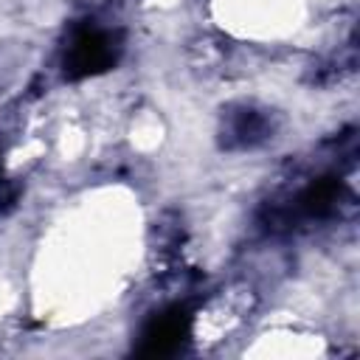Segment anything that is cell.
Returning <instances> with one entry per match:
<instances>
[{
	"instance_id": "6da1fadb",
	"label": "cell",
	"mask_w": 360,
	"mask_h": 360,
	"mask_svg": "<svg viewBox=\"0 0 360 360\" xmlns=\"http://www.w3.org/2000/svg\"><path fill=\"white\" fill-rule=\"evenodd\" d=\"M115 59H118V45L112 34L96 25H82L73 31L70 45L65 51V73L70 79H87L110 70Z\"/></svg>"
},
{
	"instance_id": "7a4b0ae2",
	"label": "cell",
	"mask_w": 360,
	"mask_h": 360,
	"mask_svg": "<svg viewBox=\"0 0 360 360\" xmlns=\"http://www.w3.org/2000/svg\"><path fill=\"white\" fill-rule=\"evenodd\" d=\"M191 335V315L186 307H169L163 312H158L141 335V346L138 354L143 357H166L183 349V343Z\"/></svg>"
},
{
	"instance_id": "3957f363",
	"label": "cell",
	"mask_w": 360,
	"mask_h": 360,
	"mask_svg": "<svg viewBox=\"0 0 360 360\" xmlns=\"http://www.w3.org/2000/svg\"><path fill=\"white\" fill-rule=\"evenodd\" d=\"M340 194H343V183H340V180H335V177H321V180H315V183L298 197V205H301V211L321 217V214H326V211L335 208V202L340 200Z\"/></svg>"
},
{
	"instance_id": "277c9868",
	"label": "cell",
	"mask_w": 360,
	"mask_h": 360,
	"mask_svg": "<svg viewBox=\"0 0 360 360\" xmlns=\"http://www.w3.org/2000/svg\"><path fill=\"white\" fill-rule=\"evenodd\" d=\"M262 132H264V118L262 115H256V112H242L239 118H236V124H233V135L242 141V143H250V141H256V138H262Z\"/></svg>"
},
{
	"instance_id": "5b68a950",
	"label": "cell",
	"mask_w": 360,
	"mask_h": 360,
	"mask_svg": "<svg viewBox=\"0 0 360 360\" xmlns=\"http://www.w3.org/2000/svg\"><path fill=\"white\" fill-rule=\"evenodd\" d=\"M14 202H17V186H11V183H0V211L11 208Z\"/></svg>"
}]
</instances>
